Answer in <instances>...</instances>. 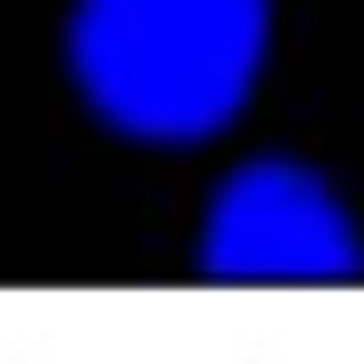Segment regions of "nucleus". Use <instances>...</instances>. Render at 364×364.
I'll use <instances>...</instances> for the list:
<instances>
[{"mask_svg": "<svg viewBox=\"0 0 364 364\" xmlns=\"http://www.w3.org/2000/svg\"><path fill=\"white\" fill-rule=\"evenodd\" d=\"M273 42V0H75L67 67L91 116L124 141H191L224 133L249 108Z\"/></svg>", "mask_w": 364, "mask_h": 364, "instance_id": "1", "label": "nucleus"}, {"mask_svg": "<svg viewBox=\"0 0 364 364\" xmlns=\"http://www.w3.org/2000/svg\"><path fill=\"white\" fill-rule=\"evenodd\" d=\"M199 265L215 282H348L364 273V232L315 166L249 158L207 199Z\"/></svg>", "mask_w": 364, "mask_h": 364, "instance_id": "2", "label": "nucleus"}]
</instances>
